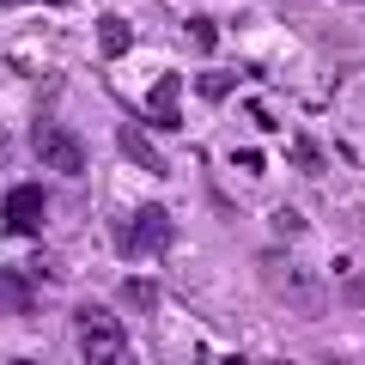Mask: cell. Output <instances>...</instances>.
Returning a JSON list of instances; mask_svg holds the SVG:
<instances>
[{
    "label": "cell",
    "mask_w": 365,
    "mask_h": 365,
    "mask_svg": "<svg viewBox=\"0 0 365 365\" xmlns=\"http://www.w3.org/2000/svg\"><path fill=\"white\" fill-rule=\"evenodd\" d=\"M73 317H79V353H86V365H134L128 335H122V323L104 304H79Z\"/></svg>",
    "instance_id": "obj_1"
},
{
    "label": "cell",
    "mask_w": 365,
    "mask_h": 365,
    "mask_svg": "<svg viewBox=\"0 0 365 365\" xmlns=\"http://www.w3.org/2000/svg\"><path fill=\"white\" fill-rule=\"evenodd\" d=\"M262 280H268V292L274 299H287L299 317H317L323 311V287H317L304 268H292V262H280V256H262Z\"/></svg>",
    "instance_id": "obj_2"
},
{
    "label": "cell",
    "mask_w": 365,
    "mask_h": 365,
    "mask_svg": "<svg viewBox=\"0 0 365 365\" xmlns=\"http://www.w3.org/2000/svg\"><path fill=\"white\" fill-rule=\"evenodd\" d=\"M31 146H37L43 170H61V177H79V170H86V140H79L67 122H37V128H31Z\"/></svg>",
    "instance_id": "obj_3"
},
{
    "label": "cell",
    "mask_w": 365,
    "mask_h": 365,
    "mask_svg": "<svg viewBox=\"0 0 365 365\" xmlns=\"http://www.w3.org/2000/svg\"><path fill=\"white\" fill-rule=\"evenodd\" d=\"M170 244V213L165 207H140V213H128V220L116 225V250L122 256H158V250Z\"/></svg>",
    "instance_id": "obj_4"
},
{
    "label": "cell",
    "mask_w": 365,
    "mask_h": 365,
    "mask_svg": "<svg viewBox=\"0 0 365 365\" xmlns=\"http://www.w3.org/2000/svg\"><path fill=\"white\" fill-rule=\"evenodd\" d=\"M0 220H6V232L31 237V232L43 225V189H37V182H13V189H6V207H0Z\"/></svg>",
    "instance_id": "obj_5"
},
{
    "label": "cell",
    "mask_w": 365,
    "mask_h": 365,
    "mask_svg": "<svg viewBox=\"0 0 365 365\" xmlns=\"http://www.w3.org/2000/svg\"><path fill=\"white\" fill-rule=\"evenodd\" d=\"M177 98H182V73H165L153 91H146V122H153V128H182Z\"/></svg>",
    "instance_id": "obj_6"
},
{
    "label": "cell",
    "mask_w": 365,
    "mask_h": 365,
    "mask_svg": "<svg viewBox=\"0 0 365 365\" xmlns=\"http://www.w3.org/2000/svg\"><path fill=\"white\" fill-rule=\"evenodd\" d=\"M116 146H122V158H128V165H140V170H153V177H165V153H158L153 140H146L140 128H134V122H122V134H116Z\"/></svg>",
    "instance_id": "obj_7"
},
{
    "label": "cell",
    "mask_w": 365,
    "mask_h": 365,
    "mask_svg": "<svg viewBox=\"0 0 365 365\" xmlns=\"http://www.w3.org/2000/svg\"><path fill=\"white\" fill-rule=\"evenodd\" d=\"M98 49H104L110 61H122V55L134 49V25L122 13H104V19H98Z\"/></svg>",
    "instance_id": "obj_8"
},
{
    "label": "cell",
    "mask_w": 365,
    "mask_h": 365,
    "mask_svg": "<svg viewBox=\"0 0 365 365\" xmlns=\"http://www.w3.org/2000/svg\"><path fill=\"white\" fill-rule=\"evenodd\" d=\"M31 311V280L19 268H0V317H25Z\"/></svg>",
    "instance_id": "obj_9"
},
{
    "label": "cell",
    "mask_w": 365,
    "mask_h": 365,
    "mask_svg": "<svg viewBox=\"0 0 365 365\" xmlns=\"http://www.w3.org/2000/svg\"><path fill=\"white\" fill-rule=\"evenodd\" d=\"M122 304H128V311H153V304H158V287L134 274V280H122Z\"/></svg>",
    "instance_id": "obj_10"
},
{
    "label": "cell",
    "mask_w": 365,
    "mask_h": 365,
    "mask_svg": "<svg viewBox=\"0 0 365 365\" xmlns=\"http://www.w3.org/2000/svg\"><path fill=\"white\" fill-rule=\"evenodd\" d=\"M189 43H195V55H213V49H220V31H213V19H189Z\"/></svg>",
    "instance_id": "obj_11"
},
{
    "label": "cell",
    "mask_w": 365,
    "mask_h": 365,
    "mask_svg": "<svg viewBox=\"0 0 365 365\" xmlns=\"http://www.w3.org/2000/svg\"><path fill=\"white\" fill-rule=\"evenodd\" d=\"M292 158H299V170H304V177H317V170H323V153H317L311 140H299V146H292Z\"/></svg>",
    "instance_id": "obj_12"
},
{
    "label": "cell",
    "mask_w": 365,
    "mask_h": 365,
    "mask_svg": "<svg viewBox=\"0 0 365 365\" xmlns=\"http://www.w3.org/2000/svg\"><path fill=\"white\" fill-rule=\"evenodd\" d=\"M232 91V73H201V98H225Z\"/></svg>",
    "instance_id": "obj_13"
},
{
    "label": "cell",
    "mask_w": 365,
    "mask_h": 365,
    "mask_svg": "<svg viewBox=\"0 0 365 365\" xmlns=\"http://www.w3.org/2000/svg\"><path fill=\"white\" fill-rule=\"evenodd\" d=\"M274 232H287V237H292V232H304V220H299L292 207H280V213H274Z\"/></svg>",
    "instance_id": "obj_14"
},
{
    "label": "cell",
    "mask_w": 365,
    "mask_h": 365,
    "mask_svg": "<svg viewBox=\"0 0 365 365\" xmlns=\"http://www.w3.org/2000/svg\"><path fill=\"white\" fill-rule=\"evenodd\" d=\"M341 299H347V304H365V280H347V287H341Z\"/></svg>",
    "instance_id": "obj_15"
},
{
    "label": "cell",
    "mask_w": 365,
    "mask_h": 365,
    "mask_svg": "<svg viewBox=\"0 0 365 365\" xmlns=\"http://www.w3.org/2000/svg\"><path fill=\"white\" fill-rule=\"evenodd\" d=\"M0 6H25V0H0ZM55 6H61V0H55Z\"/></svg>",
    "instance_id": "obj_16"
},
{
    "label": "cell",
    "mask_w": 365,
    "mask_h": 365,
    "mask_svg": "<svg viewBox=\"0 0 365 365\" xmlns=\"http://www.w3.org/2000/svg\"><path fill=\"white\" fill-rule=\"evenodd\" d=\"M6 365H37V359H6Z\"/></svg>",
    "instance_id": "obj_17"
},
{
    "label": "cell",
    "mask_w": 365,
    "mask_h": 365,
    "mask_svg": "<svg viewBox=\"0 0 365 365\" xmlns=\"http://www.w3.org/2000/svg\"><path fill=\"white\" fill-rule=\"evenodd\" d=\"M353 6H359V0H353Z\"/></svg>",
    "instance_id": "obj_18"
}]
</instances>
